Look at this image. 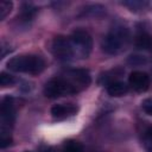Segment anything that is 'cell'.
Returning <instances> with one entry per match:
<instances>
[{
	"label": "cell",
	"instance_id": "obj_1",
	"mask_svg": "<svg viewBox=\"0 0 152 152\" xmlns=\"http://www.w3.org/2000/svg\"><path fill=\"white\" fill-rule=\"evenodd\" d=\"M7 66L15 72L25 74H39L45 69V61L37 55H21L13 57L8 61Z\"/></svg>",
	"mask_w": 152,
	"mask_h": 152
},
{
	"label": "cell",
	"instance_id": "obj_2",
	"mask_svg": "<svg viewBox=\"0 0 152 152\" xmlns=\"http://www.w3.org/2000/svg\"><path fill=\"white\" fill-rule=\"evenodd\" d=\"M80 90L74 84L71 78L68 76V74L64 77H53L49 82H46L44 87V94L48 97L56 99L61 96H66V95H72L78 93Z\"/></svg>",
	"mask_w": 152,
	"mask_h": 152
},
{
	"label": "cell",
	"instance_id": "obj_3",
	"mask_svg": "<svg viewBox=\"0 0 152 152\" xmlns=\"http://www.w3.org/2000/svg\"><path fill=\"white\" fill-rule=\"evenodd\" d=\"M128 30L124 26H115L113 27L103 38L102 42V49L107 53H118L121 51L127 42H128Z\"/></svg>",
	"mask_w": 152,
	"mask_h": 152
},
{
	"label": "cell",
	"instance_id": "obj_4",
	"mask_svg": "<svg viewBox=\"0 0 152 152\" xmlns=\"http://www.w3.org/2000/svg\"><path fill=\"white\" fill-rule=\"evenodd\" d=\"M69 39L72 45L75 56L81 58L89 56L93 48V39H91V36L86 30H82V28L75 30L71 33Z\"/></svg>",
	"mask_w": 152,
	"mask_h": 152
},
{
	"label": "cell",
	"instance_id": "obj_5",
	"mask_svg": "<svg viewBox=\"0 0 152 152\" xmlns=\"http://www.w3.org/2000/svg\"><path fill=\"white\" fill-rule=\"evenodd\" d=\"M51 51L53 56L59 61H70L71 58L75 57L70 39L65 37H56L52 40Z\"/></svg>",
	"mask_w": 152,
	"mask_h": 152
},
{
	"label": "cell",
	"instance_id": "obj_6",
	"mask_svg": "<svg viewBox=\"0 0 152 152\" xmlns=\"http://www.w3.org/2000/svg\"><path fill=\"white\" fill-rule=\"evenodd\" d=\"M14 106L13 100L10 96H6L1 101L0 107V122H1V133H10V128L14 122Z\"/></svg>",
	"mask_w": 152,
	"mask_h": 152
},
{
	"label": "cell",
	"instance_id": "obj_7",
	"mask_svg": "<svg viewBox=\"0 0 152 152\" xmlns=\"http://www.w3.org/2000/svg\"><path fill=\"white\" fill-rule=\"evenodd\" d=\"M128 83L135 91H145L150 87V76L144 71L135 70L131 72L128 77Z\"/></svg>",
	"mask_w": 152,
	"mask_h": 152
},
{
	"label": "cell",
	"instance_id": "obj_8",
	"mask_svg": "<svg viewBox=\"0 0 152 152\" xmlns=\"http://www.w3.org/2000/svg\"><path fill=\"white\" fill-rule=\"evenodd\" d=\"M68 76L71 78V81L74 82V84L77 87V89L80 91L86 89L90 84V82H91V77H90L88 70H86V69H74V70H70L68 72Z\"/></svg>",
	"mask_w": 152,
	"mask_h": 152
},
{
	"label": "cell",
	"instance_id": "obj_9",
	"mask_svg": "<svg viewBox=\"0 0 152 152\" xmlns=\"http://www.w3.org/2000/svg\"><path fill=\"white\" fill-rule=\"evenodd\" d=\"M77 110V106L74 103H59L51 108V114L56 120H64L75 115Z\"/></svg>",
	"mask_w": 152,
	"mask_h": 152
},
{
	"label": "cell",
	"instance_id": "obj_10",
	"mask_svg": "<svg viewBox=\"0 0 152 152\" xmlns=\"http://www.w3.org/2000/svg\"><path fill=\"white\" fill-rule=\"evenodd\" d=\"M127 91H128V86L122 81H110L107 84V93L110 96L120 97L127 94Z\"/></svg>",
	"mask_w": 152,
	"mask_h": 152
},
{
	"label": "cell",
	"instance_id": "obj_11",
	"mask_svg": "<svg viewBox=\"0 0 152 152\" xmlns=\"http://www.w3.org/2000/svg\"><path fill=\"white\" fill-rule=\"evenodd\" d=\"M135 46L142 50L152 51V36L147 32H140L135 37Z\"/></svg>",
	"mask_w": 152,
	"mask_h": 152
},
{
	"label": "cell",
	"instance_id": "obj_12",
	"mask_svg": "<svg viewBox=\"0 0 152 152\" xmlns=\"http://www.w3.org/2000/svg\"><path fill=\"white\" fill-rule=\"evenodd\" d=\"M62 152H84V147L76 140H68L64 142Z\"/></svg>",
	"mask_w": 152,
	"mask_h": 152
},
{
	"label": "cell",
	"instance_id": "obj_13",
	"mask_svg": "<svg viewBox=\"0 0 152 152\" xmlns=\"http://www.w3.org/2000/svg\"><path fill=\"white\" fill-rule=\"evenodd\" d=\"M36 12H37V8H36V7H33V6L30 5V4H25V5L23 6V8H21L20 18H21L24 21H28V20H31V19L34 17Z\"/></svg>",
	"mask_w": 152,
	"mask_h": 152
},
{
	"label": "cell",
	"instance_id": "obj_14",
	"mask_svg": "<svg viewBox=\"0 0 152 152\" xmlns=\"http://www.w3.org/2000/svg\"><path fill=\"white\" fill-rule=\"evenodd\" d=\"M12 6H13V4L11 1H6V0L0 1V19L1 20L5 19V17L11 12Z\"/></svg>",
	"mask_w": 152,
	"mask_h": 152
},
{
	"label": "cell",
	"instance_id": "obj_15",
	"mask_svg": "<svg viewBox=\"0 0 152 152\" xmlns=\"http://www.w3.org/2000/svg\"><path fill=\"white\" fill-rule=\"evenodd\" d=\"M144 145L147 152H152V126L148 127L144 135Z\"/></svg>",
	"mask_w": 152,
	"mask_h": 152
},
{
	"label": "cell",
	"instance_id": "obj_16",
	"mask_svg": "<svg viewBox=\"0 0 152 152\" xmlns=\"http://www.w3.org/2000/svg\"><path fill=\"white\" fill-rule=\"evenodd\" d=\"M13 83H14L13 76H11L10 74H6V72L0 74V86L1 87H8V86H12Z\"/></svg>",
	"mask_w": 152,
	"mask_h": 152
},
{
	"label": "cell",
	"instance_id": "obj_17",
	"mask_svg": "<svg viewBox=\"0 0 152 152\" xmlns=\"http://www.w3.org/2000/svg\"><path fill=\"white\" fill-rule=\"evenodd\" d=\"M12 142V138L10 133H0V146L1 148H5L10 146Z\"/></svg>",
	"mask_w": 152,
	"mask_h": 152
},
{
	"label": "cell",
	"instance_id": "obj_18",
	"mask_svg": "<svg viewBox=\"0 0 152 152\" xmlns=\"http://www.w3.org/2000/svg\"><path fill=\"white\" fill-rule=\"evenodd\" d=\"M141 107L144 109V112L148 115H152V99H146L142 101Z\"/></svg>",
	"mask_w": 152,
	"mask_h": 152
}]
</instances>
